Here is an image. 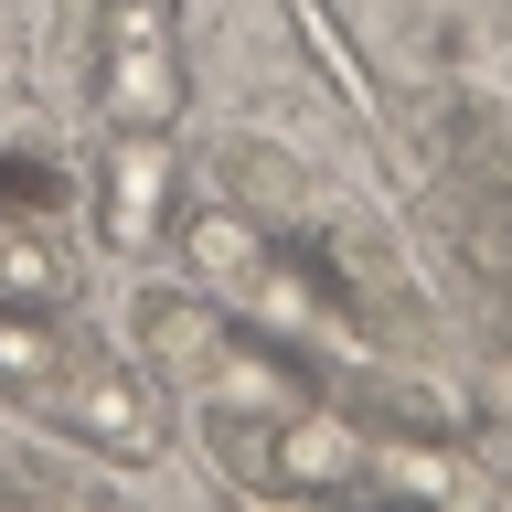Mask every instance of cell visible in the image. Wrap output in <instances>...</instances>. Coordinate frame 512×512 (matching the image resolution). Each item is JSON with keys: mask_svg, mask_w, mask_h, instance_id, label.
<instances>
[{"mask_svg": "<svg viewBox=\"0 0 512 512\" xmlns=\"http://www.w3.org/2000/svg\"><path fill=\"white\" fill-rule=\"evenodd\" d=\"M64 363H75V331H64L54 310H0V395H11V406L43 416Z\"/></svg>", "mask_w": 512, "mask_h": 512, "instance_id": "obj_5", "label": "cell"}, {"mask_svg": "<svg viewBox=\"0 0 512 512\" xmlns=\"http://www.w3.org/2000/svg\"><path fill=\"white\" fill-rule=\"evenodd\" d=\"M182 224V160H171V128H107L96 150V246L107 256H160Z\"/></svg>", "mask_w": 512, "mask_h": 512, "instance_id": "obj_3", "label": "cell"}, {"mask_svg": "<svg viewBox=\"0 0 512 512\" xmlns=\"http://www.w3.org/2000/svg\"><path fill=\"white\" fill-rule=\"evenodd\" d=\"M64 288H75V267L54 256V235L0 214V310H64Z\"/></svg>", "mask_w": 512, "mask_h": 512, "instance_id": "obj_6", "label": "cell"}, {"mask_svg": "<svg viewBox=\"0 0 512 512\" xmlns=\"http://www.w3.org/2000/svg\"><path fill=\"white\" fill-rule=\"evenodd\" d=\"M128 331L150 352V374H171V395H203L224 342H235V320L214 310V288H139L128 299Z\"/></svg>", "mask_w": 512, "mask_h": 512, "instance_id": "obj_4", "label": "cell"}, {"mask_svg": "<svg viewBox=\"0 0 512 512\" xmlns=\"http://www.w3.org/2000/svg\"><path fill=\"white\" fill-rule=\"evenodd\" d=\"M86 75L107 128H182V11L171 0H96L86 22Z\"/></svg>", "mask_w": 512, "mask_h": 512, "instance_id": "obj_1", "label": "cell"}, {"mask_svg": "<svg viewBox=\"0 0 512 512\" xmlns=\"http://www.w3.org/2000/svg\"><path fill=\"white\" fill-rule=\"evenodd\" d=\"M64 427V438L86 448V459H107V470H150L160 448V395H150V363H128V352H107L96 331H75V363H64L54 406H43Z\"/></svg>", "mask_w": 512, "mask_h": 512, "instance_id": "obj_2", "label": "cell"}]
</instances>
